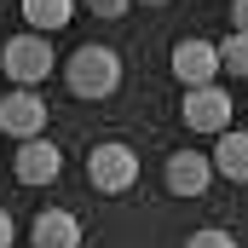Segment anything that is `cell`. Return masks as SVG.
Segmentation results:
<instances>
[{
  "mask_svg": "<svg viewBox=\"0 0 248 248\" xmlns=\"http://www.w3.org/2000/svg\"><path fill=\"white\" fill-rule=\"evenodd\" d=\"M208 179H214V156H196V150L168 156V190L173 196H202Z\"/></svg>",
  "mask_w": 248,
  "mask_h": 248,
  "instance_id": "cell-8",
  "label": "cell"
},
{
  "mask_svg": "<svg viewBox=\"0 0 248 248\" xmlns=\"http://www.w3.org/2000/svg\"><path fill=\"white\" fill-rule=\"evenodd\" d=\"M214 173H225V179H248V133H237V127L219 133V144H214Z\"/></svg>",
  "mask_w": 248,
  "mask_h": 248,
  "instance_id": "cell-10",
  "label": "cell"
},
{
  "mask_svg": "<svg viewBox=\"0 0 248 248\" xmlns=\"http://www.w3.org/2000/svg\"><path fill=\"white\" fill-rule=\"evenodd\" d=\"M12 237H17V225H12V214L0 208V248H12Z\"/></svg>",
  "mask_w": 248,
  "mask_h": 248,
  "instance_id": "cell-16",
  "label": "cell"
},
{
  "mask_svg": "<svg viewBox=\"0 0 248 248\" xmlns=\"http://www.w3.org/2000/svg\"><path fill=\"white\" fill-rule=\"evenodd\" d=\"M173 75H179L185 87H208V81L219 75V46H214V41L185 35V41L173 46Z\"/></svg>",
  "mask_w": 248,
  "mask_h": 248,
  "instance_id": "cell-7",
  "label": "cell"
},
{
  "mask_svg": "<svg viewBox=\"0 0 248 248\" xmlns=\"http://www.w3.org/2000/svg\"><path fill=\"white\" fill-rule=\"evenodd\" d=\"M0 63H6V75H12L17 87H35V81L52 75V46H46L41 29H29V35H12V41H6Z\"/></svg>",
  "mask_w": 248,
  "mask_h": 248,
  "instance_id": "cell-3",
  "label": "cell"
},
{
  "mask_svg": "<svg viewBox=\"0 0 248 248\" xmlns=\"http://www.w3.org/2000/svg\"><path fill=\"white\" fill-rule=\"evenodd\" d=\"M139 6H162V0H139Z\"/></svg>",
  "mask_w": 248,
  "mask_h": 248,
  "instance_id": "cell-17",
  "label": "cell"
},
{
  "mask_svg": "<svg viewBox=\"0 0 248 248\" xmlns=\"http://www.w3.org/2000/svg\"><path fill=\"white\" fill-rule=\"evenodd\" d=\"M231 29H243V35H248V0H231Z\"/></svg>",
  "mask_w": 248,
  "mask_h": 248,
  "instance_id": "cell-15",
  "label": "cell"
},
{
  "mask_svg": "<svg viewBox=\"0 0 248 248\" xmlns=\"http://www.w3.org/2000/svg\"><path fill=\"white\" fill-rule=\"evenodd\" d=\"M87 6H93L98 17H122V12H127V6H133V0H87Z\"/></svg>",
  "mask_w": 248,
  "mask_h": 248,
  "instance_id": "cell-14",
  "label": "cell"
},
{
  "mask_svg": "<svg viewBox=\"0 0 248 248\" xmlns=\"http://www.w3.org/2000/svg\"><path fill=\"white\" fill-rule=\"evenodd\" d=\"M0 133L6 139H35V133H46V98L35 93V87H12L6 98H0Z\"/></svg>",
  "mask_w": 248,
  "mask_h": 248,
  "instance_id": "cell-4",
  "label": "cell"
},
{
  "mask_svg": "<svg viewBox=\"0 0 248 248\" xmlns=\"http://www.w3.org/2000/svg\"><path fill=\"white\" fill-rule=\"evenodd\" d=\"M63 81L75 98H110L122 87V58L110 46H75L69 63H63Z\"/></svg>",
  "mask_w": 248,
  "mask_h": 248,
  "instance_id": "cell-1",
  "label": "cell"
},
{
  "mask_svg": "<svg viewBox=\"0 0 248 248\" xmlns=\"http://www.w3.org/2000/svg\"><path fill=\"white\" fill-rule=\"evenodd\" d=\"M185 127L190 133H225V127H231V93H225L219 81L185 87Z\"/></svg>",
  "mask_w": 248,
  "mask_h": 248,
  "instance_id": "cell-5",
  "label": "cell"
},
{
  "mask_svg": "<svg viewBox=\"0 0 248 248\" xmlns=\"http://www.w3.org/2000/svg\"><path fill=\"white\" fill-rule=\"evenodd\" d=\"M219 69H231V75H248V35H243V29H231V35L219 41Z\"/></svg>",
  "mask_w": 248,
  "mask_h": 248,
  "instance_id": "cell-12",
  "label": "cell"
},
{
  "mask_svg": "<svg viewBox=\"0 0 248 248\" xmlns=\"http://www.w3.org/2000/svg\"><path fill=\"white\" fill-rule=\"evenodd\" d=\"M29 243L35 248H81V219L63 214V208H46V214H35Z\"/></svg>",
  "mask_w": 248,
  "mask_h": 248,
  "instance_id": "cell-9",
  "label": "cell"
},
{
  "mask_svg": "<svg viewBox=\"0 0 248 248\" xmlns=\"http://www.w3.org/2000/svg\"><path fill=\"white\" fill-rule=\"evenodd\" d=\"M23 17H29V29L52 35V29H63L75 17V0H23Z\"/></svg>",
  "mask_w": 248,
  "mask_h": 248,
  "instance_id": "cell-11",
  "label": "cell"
},
{
  "mask_svg": "<svg viewBox=\"0 0 248 248\" xmlns=\"http://www.w3.org/2000/svg\"><path fill=\"white\" fill-rule=\"evenodd\" d=\"M185 248H237V237H231V231H196Z\"/></svg>",
  "mask_w": 248,
  "mask_h": 248,
  "instance_id": "cell-13",
  "label": "cell"
},
{
  "mask_svg": "<svg viewBox=\"0 0 248 248\" xmlns=\"http://www.w3.org/2000/svg\"><path fill=\"white\" fill-rule=\"evenodd\" d=\"M12 168H17L23 185H52V179L63 173V150H58V144H46V133H35V139L17 144V162H12Z\"/></svg>",
  "mask_w": 248,
  "mask_h": 248,
  "instance_id": "cell-6",
  "label": "cell"
},
{
  "mask_svg": "<svg viewBox=\"0 0 248 248\" xmlns=\"http://www.w3.org/2000/svg\"><path fill=\"white\" fill-rule=\"evenodd\" d=\"M87 179H93V190H104V196H122V190L139 185V156L127 144H93Z\"/></svg>",
  "mask_w": 248,
  "mask_h": 248,
  "instance_id": "cell-2",
  "label": "cell"
}]
</instances>
